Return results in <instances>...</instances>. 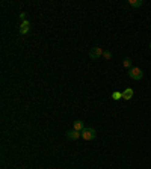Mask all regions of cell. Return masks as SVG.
<instances>
[{"label":"cell","mask_w":151,"mask_h":169,"mask_svg":"<svg viewBox=\"0 0 151 169\" xmlns=\"http://www.w3.org/2000/svg\"><path fill=\"white\" fill-rule=\"evenodd\" d=\"M132 97H133V89L132 88H127V89L122 91V98L124 100H132Z\"/></svg>","instance_id":"8992f818"},{"label":"cell","mask_w":151,"mask_h":169,"mask_svg":"<svg viewBox=\"0 0 151 169\" xmlns=\"http://www.w3.org/2000/svg\"><path fill=\"white\" fill-rule=\"evenodd\" d=\"M128 5L132 8H139V6H142V0H128Z\"/></svg>","instance_id":"ba28073f"},{"label":"cell","mask_w":151,"mask_h":169,"mask_svg":"<svg viewBox=\"0 0 151 169\" xmlns=\"http://www.w3.org/2000/svg\"><path fill=\"white\" fill-rule=\"evenodd\" d=\"M103 57H104L106 60H111V59H112V53H111L109 50H106V51L103 53Z\"/></svg>","instance_id":"8fae6325"},{"label":"cell","mask_w":151,"mask_h":169,"mask_svg":"<svg viewBox=\"0 0 151 169\" xmlns=\"http://www.w3.org/2000/svg\"><path fill=\"white\" fill-rule=\"evenodd\" d=\"M122 65H124L125 68H128V70L133 68V67H132V59H130V57H125V59L122 60Z\"/></svg>","instance_id":"9c48e42d"},{"label":"cell","mask_w":151,"mask_h":169,"mask_svg":"<svg viewBox=\"0 0 151 169\" xmlns=\"http://www.w3.org/2000/svg\"><path fill=\"white\" fill-rule=\"evenodd\" d=\"M103 48L101 47H94V48H91V51H89V57L91 59H98V57H101L103 56Z\"/></svg>","instance_id":"3957f363"},{"label":"cell","mask_w":151,"mask_h":169,"mask_svg":"<svg viewBox=\"0 0 151 169\" xmlns=\"http://www.w3.org/2000/svg\"><path fill=\"white\" fill-rule=\"evenodd\" d=\"M128 76H130V79H133V80H141V79H142V76H144V73H142V70H141V68L133 67V68H130V70H128Z\"/></svg>","instance_id":"7a4b0ae2"},{"label":"cell","mask_w":151,"mask_h":169,"mask_svg":"<svg viewBox=\"0 0 151 169\" xmlns=\"http://www.w3.org/2000/svg\"><path fill=\"white\" fill-rule=\"evenodd\" d=\"M150 48H151V44H150Z\"/></svg>","instance_id":"4fadbf2b"},{"label":"cell","mask_w":151,"mask_h":169,"mask_svg":"<svg viewBox=\"0 0 151 169\" xmlns=\"http://www.w3.org/2000/svg\"><path fill=\"white\" fill-rule=\"evenodd\" d=\"M95 136H97V133H95L94 128L85 127L83 131H82V139H83V140H92V139H95Z\"/></svg>","instance_id":"6da1fadb"},{"label":"cell","mask_w":151,"mask_h":169,"mask_svg":"<svg viewBox=\"0 0 151 169\" xmlns=\"http://www.w3.org/2000/svg\"><path fill=\"white\" fill-rule=\"evenodd\" d=\"M29 30H30V23H29L27 20H24V21L20 24V33H21V35H26V33H29Z\"/></svg>","instance_id":"277c9868"},{"label":"cell","mask_w":151,"mask_h":169,"mask_svg":"<svg viewBox=\"0 0 151 169\" xmlns=\"http://www.w3.org/2000/svg\"><path fill=\"white\" fill-rule=\"evenodd\" d=\"M20 17H21V20L24 21V18H26V14H24V12H21V15H20Z\"/></svg>","instance_id":"7c38bea8"},{"label":"cell","mask_w":151,"mask_h":169,"mask_svg":"<svg viewBox=\"0 0 151 169\" xmlns=\"http://www.w3.org/2000/svg\"><path fill=\"white\" fill-rule=\"evenodd\" d=\"M80 136H82V131H77V130H74V128H73V130H70V131L67 133V137H68V139H71V140L79 139Z\"/></svg>","instance_id":"5b68a950"},{"label":"cell","mask_w":151,"mask_h":169,"mask_svg":"<svg viewBox=\"0 0 151 169\" xmlns=\"http://www.w3.org/2000/svg\"><path fill=\"white\" fill-rule=\"evenodd\" d=\"M73 128H74V130H77V131H83V128H85V126H83V121H74V126H73Z\"/></svg>","instance_id":"52a82bcc"},{"label":"cell","mask_w":151,"mask_h":169,"mask_svg":"<svg viewBox=\"0 0 151 169\" xmlns=\"http://www.w3.org/2000/svg\"><path fill=\"white\" fill-rule=\"evenodd\" d=\"M112 98L113 100H121L122 98V92H118V91L112 92Z\"/></svg>","instance_id":"30bf717a"}]
</instances>
